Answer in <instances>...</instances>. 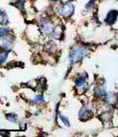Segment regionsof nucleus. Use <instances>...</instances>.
<instances>
[{"mask_svg": "<svg viewBox=\"0 0 118 137\" xmlns=\"http://www.w3.org/2000/svg\"><path fill=\"white\" fill-rule=\"evenodd\" d=\"M8 29H6L5 27H0V36H6L8 34Z\"/></svg>", "mask_w": 118, "mask_h": 137, "instance_id": "nucleus-13", "label": "nucleus"}, {"mask_svg": "<svg viewBox=\"0 0 118 137\" xmlns=\"http://www.w3.org/2000/svg\"><path fill=\"white\" fill-rule=\"evenodd\" d=\"M0 47L7 50L12 47V43L7 39H0Z\"/></svg>", "mask_w": 118, "mask_h": 137, "instance_id": "nucleus-7", "label": "nucleus"}, {"mask_svg": "<svg viewBox=\"0 0 118 137\" xmlns=\"http://www.w3.org/2000/svg\"><path fill=\"white\" fill-rule=\"evenodd\" d=\"M3 13L2 12V10L0 9V23L3 22L4 21V17L3 16Z\"/></svg>", "mask_w": 118, "mask_h": 137, "instance_id": "nucleus-16", "label": "nucleus"}, {"mask_svg": "<svg viewBox=\"0 0 118 137\" xmlns=\"http://www.w3.org/2000/svg\"><path fill=\"white\" fill-rule=\"evenodd\" d=\"M95 3V0H91L88 3H87V8H88V9H90V8H91V7L93 6V4Z\"/></svg>", "mask_w": 118, "mask_h": 137, "instance_id": "nucleus-15", "label": "nucleus"}, {"mask_svg": "<svg viewBox=\"0 0 118 137\" xmlns=\"http://www.w3.org/2000/svg\"><path fill=\"white\" fill-rule=\"evenodd\" d=\"M10 52V50H8V51H6V53H4V54L1 56V59H0V65H2L3 63L6 62V59H7L8 56V54Z\"/></svg>", "mask_w": 118, "mask_h": 137, "instance_id": "nucleus-8", "label": "nucleus"}, {"mask_svg": "<svg viewBox=\"0 0 118 137\" xmlns=\"http://www.w3.org/2000/svg\"><path fill=\"white\" fill-rule=\"evenodd\" d=\"M86 83V80L85 78H80L76 81V86L78 87H83V85Z\"/></svg>", "mask_w": 118, "mask_h": 137, "instance_id": "nucleus-11", "label": "nucleus"}, {"mask_svg": "<svg viewBox=\"0 0 118 137\" xmlns=\"http://www.w3.org/2000/svg\"><path fill=\"white\" fill-rule=\"evenodd\" d=\"M62 34H63V30H62V27L60 25H57L54 27L53 31H52V35H53V37L54 39H60Z\"/></svg>", "mask_w": 118, "mask_h": 137, "instance_id": "nucleus-5", "label": "nucleus"}, {"mask_svg": "<svg viewBox=\"0 0 118 137\" xmlns=\"http://www.w3.org/2000/svg\"><path fill=\"white\" fill-rule=\"evenodd\" d=\"M54 44H55V43H54L53 42H49L47 44V47L46 48V49H47V51H53L54 49H56V46H55Z\"/></svg>", "mask_w": 118, "mask_h": 137, "instance_id": "nucleus-10", "label": "nucleus"}, {"mask_svg": "<svg viewBox=\"0 0 118 137\" xmlns=\"http://www.w3.org/2000/svg\"><path fill=\"white\" fill-rule=\"evenodd\" d=\"M91 112H90L89 110L84 108H82L79 112V116H80V119L82 120H85V121L87 120L91 116Z\"/></svg>", "mask_w": 118, "mask_h": 137, "instance_id": "nucleus-6", "label": "nucleus"}, {"mask_svg": "<svg viewBox=\"0 0 118 137\" xmlns=\"http://www.w3.org/2000/svg\"><path fill=\"white\" fill-rule=\"evenodd\" d=\"M60 119H61V121H62V123L65 124V125H66L67 127H69V126H70V123H69V121H68V119H67L66 117H65L64 116H62V114H60Z\"/></svg>", "mask_w": 118, "mask_h": 137, "instance_id": "nucleus-12", "label": "nucleus"}, {"mask_svg": "<svg viewBox=\"0 0 118 137\" xmlns=\"http://www.w3.org/2000/svg\"><path fill=\"white\" fill-rule=\"evenodd\" d=\"M118 12L116 10H111L109 12V14L107 15L106 17V21L110 25L113 24L115 23V21H116L117 19V16H118Z\"/></svg>", "mask_w": 118, "mask_h": 137, "instance_id": "nucleus-4", "label": "nucleus"}, {"mask_svg": "<svg viewBox=\"0 0 118 137\" xmlns=\"http://www.w3.org/2000/svg\"><path fill=\"white\" fill-rule=\"evenodd\" d=\"M54 27L52 24L48 19H45L42 22V32L45 35H49L52 33Z\"/></svg>", "mask_w": 118, "mask_h": 137, "instance_id": "nucleus-3", "label": "nucleus"}, {"mask_svg": "<svg viewBox=\"0 0 118 137\" xmlns=\"http://www.w3.org/2000/svg\"><path fill=\"white\" fill-rule=\"evenodd\" d=\"M87 54V51L85 47H74L71 49L70 53V58L71 60V63L73 65L76 64L83 59Z\"/></svg>", "mask_w": 118, "mask_h": 137, "instance_id": "nucleus-1", "label": "nucleus"}, {"mask_svg": "<svg viewBox=\"0 0 118 137\" xmlns=\"http://www.w3.org/2000/svg\"><path fill=\"white\" fill-rule=\"evenodd\" d=\"M74 12V6L71 3H65L59 8V13L64 17H69Z\"/></svg>", "mask_w": 118, "mask_h": 137, "instance_id": "nucleus-2", "label": "nucleus"}, {"mask_svg": "<svg viewBox=\"0 0 118 137\" xmlns=\"http://www.w3.org/2000/svg\"><path fill=\"white\" fill-rule=\"evenodd\" d=\"M17 116H16L15 114H8V119L11 122H15V121L17 120Z\"/></svg>", "mask_w": 118, "mask_h": 137, "instance_id": "nucleus-14", "label": "nucleus"}, {"mask_svg": "<svg viewBox=\"0 0 118 137\" xmlns=\"http://www.w3.org/2000/svg\"><path fill=\"white\" fill-rule=\"evenodd\" d=\"M34 101L36 104H39L41 103L42 101H43V97L41 95L36 96L35 98L34 99Z\"/></svg>", "mask_w": 118, "mask_h": 137, "instance_id": "nucleus-9", "label": "nucleus"}]
</instances>
